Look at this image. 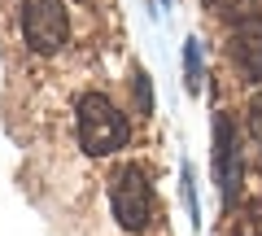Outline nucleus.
Instances as JSON below:
<instances>
[{
    "label": "nucleus",
    "mask_w": 262,
    "mask_h": 236,
    "mask_svg": "<svg viewBox=\"0 0 262 236\" xmlns=\"http://www.w3.org/2000/svg\"><path fill=\"white\" fill-rule=\"evenodd\" d=\"M75 114H79L75 123H79V144H83V153L110 158V153H118L122 144H127V118L118 114V105L105 92H83Z\"/></svg>",
    "instance_id": "nucleus-1"
},
{
    "label": "nucleus",
    "mask_w": 262,
    "mask_h": 236,
    "mask_svg": "<svg viewBox=\"0 0 262 236\" xmlns=\"http://www.w3.org/2000/svg\"><path fill=\"white\" fill-rule=\"evenodd\" d=\"M110 206L122 232H144L153 219V188L140 166H118L110 180Z\"/></svg>",
    "instance_id": "nucleus-2"
},
{
    "label": "nucleus",
    "mask_w": 262,
    "mask_h": 236,
    "mask_svg": "<svg viewBox=\"0 0 262 236\" xmlns=\"http://www.w3.org/2000/svg\"><path fill=\"white\" fill-rule=\"evenodd\" d=\"M22 35L35 53H57L70 35V18H66L61 0H22Z\"/></svg>",
    "instance_id": "nucleus-3"
},
{
    "label": "nucleus",
    "mask_w": 262,
    "mask_h": 236,
    "mask_svg": "<svg viewBox=\"0 0 262 236\" xmlns=\"http://www.w3.org/2000/svg\"><path fill=\"white\" fill-rule=\"evenodd\" d=\"M214 162H219L223 201L232 206V201L241 197V149H236V132H232V118H227V114L214 118Z\"/></svg>",
    "instance_id": "nucleus-4"
},
{
    "label": "nucleus",
    "mask_w": 262,
    "mask_h": 236,
    "mask_svg": "<svg viewBox=\"0 0 262 236\" xmlns=\"http://www.w3.org/2000/svg\"><path fill=\"white\" fill-rule=\"evenodd\" d=\"M232 57H236V66H241V75L249 79V83H262V18H258V13L236 18Z\"/></svg>",
    "instance_id": "nucleus-5"
},
{
    "label": "nucleus",
    "mask_w": 262,
    "mask_h": 236,
    "mask_svg": "<svg viewBox=\"0 0 262 236\" xmlns=\"http://www.w3.org/2000/svg\"><path fill=\"white\" fill-rule=\"evenodd\" d=\"M245 114H249V136L258 140V149H262V92L249 101V110H245Z\"/></svg>",
    "instance_id": "nucleus-6"
},
{
    "label": "nucleus",
    "mask_w": 262,
    "mask_h": 236,
    "mask_svg": "<svg viewBox=\"0 0 262 236\" xmlns=\"http://www.w3.org/2000/svg\"><path fill=\"white\" fill-rule=\"evenodd\" d=\"M136 101H140V114L153 110V96H149V75L144 70H136Z\"/></svg>",
    "instance_id": "nucleus-7"
},
{
    "label": "nucleus",
    "mask_w": 262,
    "mask_h": 236,
    "mask_svg": "<svg viewBox=\"0 0 262 236\" xmlns=\"http://www.w3.org/2000/svg\"><path fill=\"white\" fill-rule=\"evenodd\" d=\"M253 5H258V0H219V9L232 13V18H245V13H253Z\"/></svg>",
    "instance_id": "nucleus-8"
},
{
    "label": "nucleus",
    "mask_w": 262,
    "mask_h": 236,
    "mask_svg": "<svg viewBox=\"0 0 262 236\" xmlns=\"http://www.w3.org/2000/svg\"><path fill=\"white\" fill-rule=\"evenodd\" d=\"M196 75H201V61H196V44H188V83L196 88Z\"/></svg>",
    "instance_id": "nucleus-9"
}]
</instances>
